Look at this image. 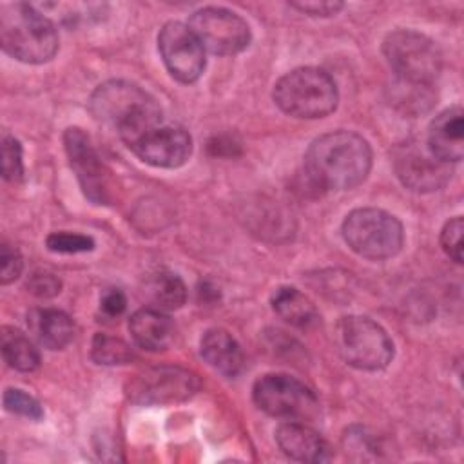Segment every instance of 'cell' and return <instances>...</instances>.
<instances>
[{
  "mask_svg": "<svg viewBox=\"0 0 464 464\" xmlns=\"http://www.w3.org/2000/svg\"><path fill=\"white\" fill-rule=\"evenodd\" d=\"M370 169L368 141L350 130H334L315 138L304 156L308 181L323 190H350L366 179Z\"/></svg>",
  "mask_w": 464,
  "mask_h": 464,
  "instance_id": "6da1fadb",
  "label": "cell"
},
{
  "mask_svg": "<svg viewBox=\"0 0 464 464\" xmlns=\"http://www.w3.org/2000/svg\"><path fill=\"white\" fill-rule=\"evenodd\" d=\"M89 109L92 116L118 130L130 147L147 130L161 125L163 114L158 102L141 87L123 80H111L96 87Z\"/></svg>",
  "mask_w": 464,
  "mask_h": 464,
  "instance_id": "7a4b0ae2",
  "label": "cell"
},
{
  "mask_svg": "<svg viewBox=\"0 0 464 464\" xmlns=\"http://www.w3.org/2000/svg\"><path fill=\"white\" fill-rule=\"evenodd\" d=\"M0 45L18 62L44 63L58 51V33L33 5L7 2L0 5Z\"/></svg>",
  "mask_w": 464,
  "mask_h": 464,
  "instance_id": "3957f363",
  "label": "cell"
},
{
  "mask_svg": "<svg viewBox=\"0 0 464 464\" xmlns=\"http://www.w3.org/2000/svg\"><path fill=\"white\" fill-rule=\"evenodd\" d=\"M337 100L334 78L319 67H297L274 85L276 105L294 118H324L335 111Z\"/></svg>",
  "mask_w": 464,
  "mask_h": 464,
  "instance_id": "277c9868",
  "label": "cell"
},
{
  "mask_svg": "<svg viewBox=\"0 0 464 464\" xmlns=\"http://www.w3.org/2000/svg\"><path fill=\"white\" fill-rule=\"evenodd\" d=\"M386 62L401 82L430 87L442 71V54L437 44L413 29H395L382 40Z\"/></svg>",
  "mask_w": 464,
  "mask_h": 464,
  "instance_id": "5b68a950",
  "label": "cell"
},
{
  "mask_svg": "<svg viewBox=\"0 0 464 464\" xmlns=\"http://www.w3.org/2000/svg\"><path fill=\"white\" fill-rule=\"evenodd\" d=\"M346 245L361 257L381 261L393 257L404 243L401 221L381 208H355L341 227Z\"/></svg>",
  "mask_w": 464,
  "mask_h": 464,
  "instance_id": "8992f818",
  "label": "cell"
},
{
  "mask_svg": "<svg viewBox=\"0 0 464 464\" xmlns=\"http://www.w3.org/2000/svg\"><path fill=\"white\" fill-rule=\"evenodd\" d=\"M334 341L339 355L353 368L377 372L393 359V343L386 330L364 315H344L337 321Z\"/></svg>",
  "mask_w": 464,
  "mask_h": 464,
  "instance_id": "52a82bcc",
  "label": "cell"
},
{
  "mask_svg": "<svg viewBox=\"0 0 464 464\" xmlns=\"http://www.w3.org/2000/svg\"><path fill=\"white\" fill-rule=\"evenodd\" d=\"M252 399L265 413L286 420L310 419L319 406L314 392L304 382L286 373L261 375L254 382Z\"/></svg>",
  "mask_w": 464,
  "mask_h": 464,
  "instance_id": "ba28073f",
  "label": "cell"
},
{
  "mask_svg": "<svg viewBox=\"0 0 464 464\" xmlns=\"http://www.w3.org/2000/svg\"><path fill=\"white\" fill-rule=\"evenodd\" d=\"M187 25L196 34L203 49L212 54H237L250 44V29L246 22L223 7L198 9L188 18Z\"/></svg>",
  "mask_w": 464,
  "mask_h": 464,
  "instance_id": "9c48e42d",
  "label": "cell"
},
{
  "mask_svg": "<svg viewBox=\"0 0 464 464\" xmlns=\"http://www.w3.org/2000/svg\"><path fill=\"white\" fill-rule=\"evenodd\" d=\"M393 167L402 185L415 192L439 190L451 178V165L437 158L420 140H408L397 145Z\"/></svg>",
  "mask_w": 464,
  "mask_h": 464,
  "instance_id": "30bf717a",
  "label": "cell"
},
{
  "mask_svg": "<svg viewBox=\"0 0 464 464\" xmlns=\"http://www.w3.org/2000/svg\"><path fill=\"white\" fill-rule=\"evenodd\" d=\"M198 377L178 366H154L140 372L129 382V397L140 404H172L192 397Z\"/></svg>",
  "mask_w": 464,
  "mask_h": 464,
  "instance_id": "8fae6325",
  "label": "cell"
},
{
  "mask_svg": "<svg viewBox=\"0 0 464 464\" xmlns=\"http://www.w3.org/2000/svg\"><path fill=\"white\" fill-rule=\"evenodd\" d=\"M165 67L181 83L196 82L205 71V49L187 24L167 22L158 34Z\"/></svg>",
  "mask_w": 464,
  "mask_h": 464,
  "instance_id": "7c38bea8",
  "label": "cell"
},
{
  "mask_svg": "<svg viewBox=\"0 0 464 464\" xmlns=\"http://www.w3.org/2000/svg\"><path fill=\"white\" fill-rule=\"evenodd\" d=\"M63 145L85 198L96 205H105L109 201V176L91 138L82 129L69 127L63 134Z\"/></svg>",
  "mask_w": 464,
  "mask_h": 464,
  "instance_id": "4fadbf2b",
  "label": "cell"
},
{
  "mask_svg": "<svg viewBox=\"0 0 464 464\" xmlns=\"http://www.w3.org/2000/svg\"><path fill=\"white\" fill-rule=\"evenodd\" d=\"M129 149L152 167L176 169L190 158L192 140L185 129L161 123L147 130Z\"/></svg>",
  "mask_w": 464,
  "mask_h": 464,
  "instance_id": "5bb4252c",
  "label": "cell"
},
{
  "mask_svg": "<svg viewBox=\"0 0 464 464\" xmlns=\"http://www.w3.org/2000/svg\"><path fill=\"white\" fill-rule=\"evenodd\" d=\"M276 442L279 450L299 462H324L332 457L330 444L310 426L286 420L276 430Z\"/></svg>",
  "mask_w": 464,
  "mask_h": 464,
  "instance_id": "9a60e30c",
  "label": "cell"
},
{
  "mask_svg": "<svg viewBox=\"0 0 464 464\" xmlns=\"http://www.w3.org/2000/svg\"><path fill=\"white\" fill-rule=\"evenodd\" d=\"M426 145L446 163H457L464 156V111L459 105L444 109L430 125Z\"/></svg>",
  "mask_w": 464,
  "mask_h": 464,
  "instance_id": "2e32d148",
  "label": "cell"
},
{
  "mask_svg": "<svg viewBox=\"0 0 464 464\" xmlns=\"http://www.w3.org/2000/svg\"><path fill=\"white\" fill-rule=\"evenodd\" d=\"M201 355L208 366L225 377H237L245 368L239 343L223 328H210L201 337Z\"/></svg>",
  "mask_w": 464,
  "mask_h": 464,
  "instance_id": "e0dca14e",
  "label": "cell"
},
{
  "mask_svg": "<svg viewBox=\"0 0 464 464\" xmlns=\"http://www.w3.org/2000/svg\"><path fill=\"white\" fill-rule=\"evenodd\" d=\"M129 332L134 343L149 352L165 350L174 339L170 317L156 308H141L129 319Z\"/></svg>",
  "mask_w": 464,
  "mask_h": 464,
  "instance_id": "ac0fdd59",
  "label": "cell"
},
{
  "mask_svg": "<svg viewBox=\"0 0 464 464\" xmlns=\"http://www.w3.org/2000/svg\"><path fill=\"white\" fill-rule=\"evenodd\" d=\"M27 324L36 341L49 350H62L74 337L72 319L58 308L33 310L27 315Z\"/></svg>",
  "mask_w": 464,
  "mask_h": 464,
  "instance_id": "d6986e66",
  "label": "cell"
},
{
  "mask_svg": "<svg viewBox=\"0 0 464 464\" xmlns=\"http://www.w3.org/2000/svg\"><path fill=\"white\" fill-rule=\"evenodd\" d=\"M274 312L290 326L299 330H310L319 323V312L315 304L294 286H279L272 294Z\"/></svg>",
  "mask_w": 464,
  "mask_h": 464,
  "instance_id": "ffe728a7",
  "label": "cell"
},
{
  "mask_svg": "<svg viewBox=\"0 0 464 464\" xmlns=\"http://www.w3.org/2000/svg\"><path fill=\"white\" fill-rule=\"evenodd\" d=\"M2 355L7 366L18 372H33L40 364V352L33 341L13 326H2L0 332Z\"/></svg>",
  "mask_w": 464,
  "mask_h": 464,
  "instance_id": "44dd1931",
  "label": "cell"
},
{
  "mask_svg": "<svg viewBox=\"0 0 464 464\" xmlns=\"http://www.w3.org/2000/svg\"><path fill=\"white\" fill-rule=\"evenodd\" d=\"M145 297L156 310H178L187 301V286L179 276L163 270L145 283Z\"/></svg>",
  "mask_w": 464,
  "mask_h": 464,
  "instance_id": "7402d4cb",
  "label": "cell"
},
{
  "mask_svg": "<svg viewBox=\"0 0 464 464\" xmlns=\"http://www.w3.org/2000/svg\"><path fill=\"white\" fill-rule=\"evenodd\" d=\"M91 355L98 364H127L134 353L132 348L116 337L105 335V334H96L91 344Z\"/></svg>",
  "mask_w": 464,
  "mask_h": 464,
  "instance_id": "603a6c76",
  "label": "cell"
},
{
  "mask_svg": "<svg viewBox=\"0 0 464 464\" xmlns=\"http://www.w3.org/2000/svg\"><path fill=\"white\" fill-rule=\"evenodd\" d=\"M45 245L51 252L58 254H80V252H91L94 248V239L85 234L78 232H53L47 236Z\"/></svg>",
  "mask_w": 464,
  "mask_h": 464,
  "instance_id": "cb8c5ba5",
  "label": "cell"
},
{
  "mask_svg": "<svg viewBox=\"0 0 464 464\" xmlns=\"http://www.w3.org/2000/svg\"><path fill=\"white\" fill-rule=\"evenodd\" d=\"M4 408L11 413H16V415L31 419V420L44 419V410H42L40 402L20 388H7L4 392Z\"/></svg>",
  "mask_w": 464,
  "mask_h": 464,
  "instance_id": "d4e9b609",
  "label": "cell"
},
{
  "mask_svg": "<svg viewBox=\"0 0 464 464\" xmlns=\"http://www.w3.org/2000/svg\"><path fill=\"white\" fill-rule=\"evenodd\" d=\"M2 176L11 183H16L24 178L22 145L14 136L9 134H4L2 138Z\"/></svg>",
  "mask_w": 464,
  "mask_h": 464,
  "instance_id": "484cf974",
  "label": "cell"
},
{
  "mask_svg": "<svg viewBox=\"0 0 464 464\" xmlns=\"http://www.w3.org/2000/svg\"><path fill=\"white\" fill-rule=\"evenodd\" d=\"M462 232L464 221L460 216L451 218L440 230V246L450 259L455 263H462Z\"/></svg>",
  "mask_w": 464,
  "mask_h": 464,
  "instance_id": "4316f807",
  "label": "cell"
},
{
  "mask_svg": "<svg viewBox=\"0 0 464 464\" xmlns=\"http://www.w3.org/2000/svg\"><path fill=\"white\" fill-rule=\"evenodd\" d=\"M22 268H24V261H22L20 252L11 245L2 243V246H0V283L9 285L11 281H14L20 276Z\"/></svg>",
  "mask_w": 464,
  "mask_h": 464,
  "instance_id": "83f0119b",
  "label": "cell"
},
{
  "mask_svg": "<svg viewBox=\"0 0 464 464\" xmlns=\"http://www.w3.org/2000/svg\"><path fill=\"white\" fill-rule=\"evenodd\" d=\"M60 288H62L60 279L51 272H34L27 279V290L33 295L42 299L54 297L56 294H60Z\"/></svg>",
  "mask_w": 464,
  "mask_h": 464,
  "instance_id": "f1b7e54d",
  "label": "cell"
},
{
  "mask_svg": "<svg viewBox=\"0 0 464 464\" xmlns=\"http://www.w3.org/2000/svg\"><path fill=\"white\" fill-rule=\"evenodd\" d=\"M294 9L308 14V16H334L343 9L341 2L332 0H306V2H292Z\"/></svg>",
  "mask_w": 464,
  "mask_h": 464,
  "instance_id": "f546056e",
  "label": "cell"
},
{
  "mask_svg": "<svg viewBox=\"0 0 464 464\" xmlns=\"http://www.w3.org/2000/svg\"><path fill=\"white\" fill-rule=\"evenodd\" d=\"M100 308L107 317H118L127 308V297L120 288H107L100 297Z\"/></svg>",
  "mask_w": 464,
  "mask_h": 464,
  "instance_id": "4dcf8cb0",
  "label": "cell"
}]
</instances>
